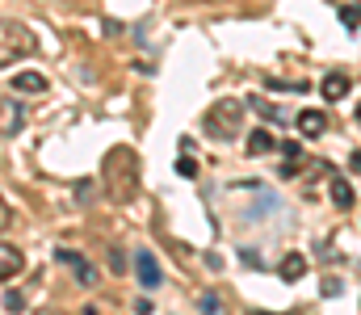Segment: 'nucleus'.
Returning a JSON list of instances; mask_svg holds the SVG:
<instances>
[{
    "label": "nucleus",
    "instance_id": "nucleus-1",
    "mask_svg": "<svg viewBox=\"0 0 361 315\" xmlns=\"http://www.w3.org/2000/svg\"><path fill=\"white\" fill-rule=\"evenodd\" d=\"M101 181H105V194L126 206L139 198V185H143V164H139V152L135 147H109L105 160H101Z\"/></svg>",
    "mask_w": 361,
    "mask_h": 315
},
{
    "label": "nucleus",
    "instance_id": "nucleus-4",
    "mask_svg": "<svg viewBox=\"0 0 361 315\" xmlns=\"http://www.w3.org/2000/svg\"><path fill=\"white\" fill-rule=\"evenodd\" d=\"M135 273H139V286L143 290H156L160 282H164V273H160V261L143 248V252H135Z\"/></svg>",
    "mask_w": 361,
    "mask_h": 315
},
{
    "label": "nucleus",
    "instance_id": "nucleus-9",
    "mask_svg": "<svg viewBox=\"0 0 361 315\" xmlns=\"http://www.w3.org/2000/svg\"><path fill=\"white\" fill-rule=\"evenodd\" d=\"M21 265H25V257H21L13 244H4V248H0V278H4V282H13V278L21 273Z\"/></svg>",
    "mask_w": 361,
    "mask_h": 315
},
{
    "label": "nucleus",
    "instance_id": "nucleus-17",
    "mask_svg": "<svg viewBox=\"0 0 361 315\" xmlns=\"http://www.w3.org/2000/svg\"><path fill=\"white\" fill-rule=\"evenodd\" d=\"M341 21H345V30H357L361 25V8L357 4H345V8H341Z\"/></svg>",
    "mask_w": 361,
    "mask_h": 315
},
{
    "label": "nucleus",
    "instance_id": "nucleus-21",
    "mask_svg": "<svg viewBox=\"0 0 361 315\" xmlns=\"http://www.w3.org/2000/svg\"><path fill=\"white\" fill-rule=\"evenodd\" d=\"M240 257H244V265H252V269H261V265H265V261H261V257H257V252H252V248H244V252H240Z\"/></svg>",
    "mask_w": 361,
    "mask_h": 315
},
{
    "label": "nucleus",
    "instance_id": "nucleus-19",
    "mask_svg": "<svg viewBox=\"0 0 361 315\" xmlns=\"http://www.w3.org/2000/svg\"><path fill=\"white\" fill-rule=\"evenodd\" d=\"M252 109H257V113H265V118H273V122H281V113H277V109H273L269 101H261V97L252 101Z\"/></svg>",
    "mask_w": 361,
    "mask_h": 315
},
{
    "label": "nucleus",
    "instance_id": "nucleus-12",
    "mask_svg": "<svg viewBox=\"0 0 361 315\" xmlns=\"http://www.w3.org/2000/svg\"><path fill=\"white\" fill-rule=\"evenodd\" d=\"M197 311H202V315H227V299H223V295H214V290H206V295L197 299Z\"/></svg>",
    "mask_w": 361,
    "mask_h": 315
},
{
    "label": "nucleus",
    "instance_id": "nucleus-2",
    "mask_svg": "<svg viewBox=\"0 0 361 315\" xmlns=\"http://www.w3.org/2000/svg\"><path fill=\"white\" fill-rule=\"evenodd\" d=\"M240 130H244V101H235V97H219V101L206 109V135H210V139L231 143Z\"/></svg>",
    "mask_w": 361,
    "mask_h": 315
},
{
    "label": "nucleus",
    "instance_id": "nucleus-22",
    "mask_svg": "<svg viewBox=\"0 0 361 315\" xmlns=\"http://www.w3.org/2000/svg\"><path fill=\"white\" fill-rule=\"evenodd\" d=\"M349 168H353V173L361 177V152H353V156H349Z\"/></svg>",
    "mask_w": 361,
    "mask_h": 315
},
{
    "label": "nucleus",
    "instance_id": "nucleus-18",
    "mask_svg": "<svg viewBox=\"0 0 361 315\" xmlns=\"http://www.w3.org/2000/svg\"><path fill=\"white\" fill-rule=\"evenodd\" d=\"M177 173H180V177H197V160H189V156L180 152V160H177Z\"/></svg>",
    "mask_w": 361,
    "mask_h": 315
},
{
    "label": "nucleus",
    "instance_id": "nucleus-5",
    "mask_svg": "<svg viewBox=\"0 0 361 315\" xmlns=\"http://www.w3.org/2000/svg\"><path fill=\"white\" fill-rule=\"evenodd\" d=\"M59 261L76 269V282H85V286H97V269H92V265L85 261V257H80V252H72V248H59Z\"/></svg>",
    "mask_w": 361,
    "mask_h": 315
},
{
    "label": "nucleus",
    "instance_id": "nucleus-24",
    "mask_svg": "<svg viewBox=\"0 0 361 315\" xmlns=\"http://www.w3.org/2000/svg\"><path fill=\"white\" fill-rule=\"evenodd\" d=\"M38 315H63V311H38Z\"/></svg>",
    "mask_w": 361,
    "mask_h": 315
},
{
    "label": "nucleus",
    "instance_id": "nucleus-6",
    "mask_svg": "<svg viewBox=\"0 0 361 315\" xmlns=\"http://www.w3.org/2000/svg\"><path fill=\"white\" fill-rule=\"evenodd\" d=\"M324 130H328V113H319V109H302V113H298V135L315 139V135H324Z\"/></svg>",
    "mask_w": 361,
    "mask_h": 315
},
{
    "label": "nucleus",
    "instance_id": "nucleus-15",
    "mask_svg": "<svg viewBox=\"0 0 361 315\" xmlns=\"http://www.w3.org/2000/svg\"><path fill=\"white\" fill-rule=\"evenodd\" d=\"M21 122H25V113H21L13 101H4V135H17V130H21Z\"/></svg>",
    "mask_w": 361,
    "mask_h": 315
},
{
    "label": "nucleus",
    "instance_id": "nucleus-14",
    "mask_svg": "<svg viewBox=\"0 0 361 315\" xmlns=\"http://www.w3.org/2000/svg\"><path fill=\"white\" fill-rule=\"evenodd\" d=\"M273 147H277V143H273L269 130H252V135H248V156H265Z\"/></svg>",
    "mask_w": 361,
    "mask_h": 315
},
{
    "label": "nucleus",
    "instance_id": "nucleus-20",
    "mask_svg": "<svg viewBox=\"0 0 361 315\" xmlns=\"http://www.w3.org/2000/svg\"><path fill=\"white\" fill-rule=\"evenodd\" d=\"M126 265H130V261H126L122 252H109V269H114V273H126Z\"/></svg>",
    "mask_w": 361,
    "mask_h": 315
},
{
    "label": "nucleus",
    "instance_id": "nucleus-7",
    "mask_svg": "<svg viewBox=\"0 0 361 315\" xmlns=\"http://www.w3.org/2000/svg\"><path fill=\"white\" fill-rule=\"evenodd\" d=\"M277 273H281V282H302L307 278V257L302 252H286V261L277 265Z\"/></svg>",
    "mask_w": 361,
    "mask_h": 315
},
{
    "label": "nucleus",
    "instance_id": "nucleus-10",
    "mask_svg": "<svg viewBox=\"0 0 361 315\" xmlns=\"http://www.w3.org/2000/svg\"><path fill=\"white\" fill-rule=\"evenodd\" d=\"M8 89H17V93H42L47 89V76L42 72H17L8 80Z\"/></svg>",
    "mask_w": 361,
    "mask_h": 315
},
{
    "label": "nucleus",
    "instance_id": "nucleus-16",
    "mask_svg": "<svg viewBox=\"0 0 361 315\" xmlns=\"http://www.w3.org/2000/svg\"><path fill=\"white\" fill-rule=\"evenodd\" d=\"M4 311H8V315L25 311V299H21V290H4Z\"/></svg>",
    "mask_w": 361,
    "mask_h": 315
},
{
    "label": "nucleus",
    "instance_id": "nucleus-25",
    "mask_svg": "<svg viewBox=\"0 0 361 315\" xmlns=\"http://www.w3.org/2000/svg\"><path fill=\"white\" fill-rule=\"evenodd\" d=\"M357 126H361V105H357Z\"/></svg>",
    "mask_w": 361,
    "mask_h": 315
},
{
    "label": "nucleus",
    "instance_id": "nucleus-11",
    "mask_svg": "<svg viewBox=\"0 0 361 315\" xmlns=\"http://www.w3.org/2000/svg\"><path fill=\"white\" fill-rule=\"evenodd\" d=\"M319 89H324V97H328V101H341V97L349 93V76H345V72H328Z\"/></svg>",
    "mask_w": 361,
    "mask_h": 315
},
{
    "label": "nucleus",
    "instance_id": "nucleus-8",
    "mask_svg": "<svg viewBox=\"0 0 361 315\" xmlns=\"http://www.w3.org/2000/svg\"><path fill=\"white\" fill-rule=\"evenodd\" d=\"M281 156H286V160H281V177H294V173L302 168V143H298V139H286V143H281Z\"/></svg>",
    "mask_w": 361,
    "mask_h": 315
},
{
    "label": "nucleus",
    "instance_id": "nucleus-3",
    "mask_svg": "<svg viewBox=\"0 0 361 315\" xmlns=\"http://www.w3.org/2000/svg\"><path fill=\"white\" fill-rule=\"evenodd\" d=\"M0 38H4V55H0L4 63H8V59H13L17 51H21V55H30V51L38 47V42H34V34H30V30H25L21 21H13V17H8V21L0 25Z\"/></svg>",
    "mask_w": 361,
    "mask_h": 315
},
{
    "label": "nucleus",
    "instance_id": "nucleus-23",
    "mask_svg": "<svg viewBox=\"0 0 361 315\" xmlns=\"http://www.w3.org/2000/svg\"><path fill=\"white\" fill-rule=\"evenodd\" d=\"M85 315H101V311H97V307H85Z\"/></svg>",
    "mask_w": 361,
    "mask_h": 315
},
{
    "label": "nucleus",
    "instance_id": "nucleus-13",
    "mask_svg": "<svg viewBox=\"0 0 361 315\" xmlns=\"http://www.w3.org/2000/svg\"><path fill=\"white\" fill-rule=\"evenodd\" d=\"M332 202H336L341 210L353 206V185H349L345 177H332Z\"/></svg>",
    "mask_w": 361,
    "mask_h": 315
}]
</instances>
